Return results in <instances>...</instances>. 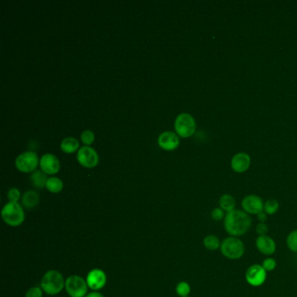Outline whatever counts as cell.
I'll return each mask as SVG.
<instances>
[{
  "label": "cell",
  "instance_id": "cell-4",
  "mask_svg": "<svg viewBox=\"0 0 297 297\" xmlns=\"http://www.w3.org/2000/svg\"><path fill=\"white\" fill-rule=\"evenodd\" d=\"M221 253L228 260H239L245 254V244L239 237L227 236L223 239L220 248Z\"/></svg>",
  "mask_w": 297,
  "mask_h": 297
},
{
  "label": "cell",
  "instance_id": "cell-16",
  "mask_svg": "<svg viewBox=\"0 0 297 297\" xmlns=\"http://www.w3.org/2000/svg\"><path fill=\"white\" fill-rule=\"evenodd\" d=\"M39 195L34 190L26 191L21 198L22 206L26 209H32L37 207L39 203Z\"/></svg>",
  "mask_w": 297,
  "mask_h": 297
},
{
  "label": "cell",
  "instance_id": "cell-11",
  "mask_svg": "<svg viewBox=\"0 0 297 297\" xmlns=\"http://www.w3.org/2000/svg\"><path fill=\"white\" fill-rule=\"evenodd\" d=\"M242 207L243 211L249 215H257L263 212L264 201L260 196L249 195L243 198Z\"/></svg>",
  "mask_w": 297,
  "mask_h": 297
},
{
  "label": "cell",
  "instance_id": "cell-17",
  "mask_svg": "<svg viewBox=\"0 0 297 297\" xmlns=\"http://www.w3.org/2000/svg\"><path fill=\"white\" fill-rule=\"evenodd\" d=\"M48 180L47 173L41 170H35L31 173V181L33 187L39 189H42L47 186V181Z\"/></svg>",
  "mask_w": 297,
  "mask_h": 297
},
{
  "label": "cell",
  "instance_id": "cell-31",
  "mask_svg": "<svg viewBox=\"0 0 297 297\" xmlns=\"http://www.w3.org/2000/svg\"><path fill=\"white\" fill-rule=\"evenodd\" d=\"M256 217H257V220H258L259 223H266L267 221H268V217H269V215H267L266 213L263 211L256 215Z\"/></svg>",
  "mask_w": 297,
  "mask_h": 297
},
{
  "label": "cell",
  "instance_id": "cell-2",
  "mask_svg": "<svg viewBox=\"0 0 297 297\" xmlns=\"http://www.w3.org/2000/svg\"><path fill=\"white\" fill-rule=\"evenodd\" d=\"M66 285V280L58 270H51L45 273L41 279L40 287L44 292L49 296L59 295Z\"/></svg>",
  "mask_w": 297,
  "mask_h": 297
},
{
  "label": "cell",
  "instance_id": "cell-18",
  "mask_svg": "<svg viewBox=\"0 0 297 297\" xmlns=\"http://www.w3.org/2000/svg\"><path fill=\"white\" fill-rule=\"evenodd\" d=\"M219 207L226 213L235 210L236 201L233 196L225 194L221 196L219 199Z\"/></svg>",
  "mask_w": 297,
  "mask_h": 297
},
{
  "label": "cell",
  "instance_id": "cell-24",
  "mask_svg": "<svg viewBox=\"0 0 297 297\" xmlns=\"http://www.w3.org/2000/svg\"><path fill=\"white\" fill-rule=\"evenodd\" d=\"M176 294L180 297H188L191 293V286L187 282H180L175 289Z\"/></svg>",
  "mask_w": 297,
  "mask_h": 297
},
{
  "label": "cell",
  "instance_id": "cell-14",
  "mask_svg": "<svg viewBox=\"0 0 297 297\" xmlns=\"http://www.w3.org/2000/svg\"><path fill=\"white\" fill-rule=\"evenodd\" d=\"M158 144L165 150H173L180 145V139L178 135L171 131L160 133L158 138Z\"/></svg>",
  "mask_w": 297,
  "mask_h": 297
},
{
  "label": "cell",
  "instance_id": "cell-23",
  "mask_svg": "<svg viewBox=\"0 0 297 297\" xmlns=\"http://www.w3.org/2000/svg\"><path fill=\"white\" fill-rule=\"evenodd\" d=\"M286 244L290 251L297 254V229L291 231L288 235L286 239Z\"/></svg>",
  "mask_w": 297,
  "mask_h": 297
},
{
  "label": "cell",
  "instance_id": "cell-3",
  "mask_svg": "<svg viewBox=\"0 0 297 297\" xmlns=\"http://www.w3.org/2000/svg\"><path fill=\"white\" fill-rule=\"evenodd\" d=\"M1 217L6 225L10 227H20L25 220V214L23 206L19 202H8L5 204L2 211Z\"/></svg>",
  "mask_w": 297,
  "mask_h": 297
},
{
  "label": "cell",
  "instance_id": "cell-26",
  "mask_svg": "<svg viewBox=\"0 0 297 297\" xmlns=\"http://www.w3.org/2000/svg\"><path fill=\"white\" fill-rule=\"evenodd\" d=\"M226 214L227 213L222 209L221 207H215L211 212L212 219L214 220L215 222H222V221H224V219H225Z\"/></svg>",
  "mask_w": 297,
  "mask_h": 297
},
{
  "label": "cell",
  "instance_id": "cell-25",
  "mask_svg": "<svg viewBox=\"0 0 297 297\" xmlns=\"http://www.w3.org/2000/svg\"><path fill=\"white\" fill-rule=\"evenodd\" d=\"M262 266L263 267L264 270H266L267 272H272L276 269L277 262L275 261V259L270 256V257H267L266 259L263 260Z\"/></svg>",
  "mask_w": 297,
  "mask_h": 297
},
{
  "label": "cell",
  "instance_id": "cell-22",
  "mask_svg": "<svg viewBox=\"0 0 297 297\" xmlns=\"http://www.w3.org/2000/svg\"><path fill=\"white\" fill-rule=\"evenodd\" d=\"M279 208H280V204L278 202V200L275 199H269L264 202L263 211L270 216V215H275Z\"/></svg>",
  "mask_w": 297,
  "mask_h": 297
},
{
  "label": "cell",
  "instance_id": "cell-32",
  "mask_svg": "<svg viewBox=\"0 0 297 297\" xmlns=\"http://www.w3.org/2000/svg\"><path fill=\"white\" fill-rule=\"evenodd\" d=\"M86 297H105L103 294L100 293L99 291H92L90 293L87 294Z\"/></svg>",
  "mask_w": 297,
  "mask_h": 297
},
{
  "label": "cell",
  "instance_id": "cell-20",
  "mask_svg": "<svg viewBox=\"0 0 297 297\" xmlns=\"http://www.w3.org/2000/svg\"><path fill=\"white\" fill-rule=\"evenodd\" d=\"M79 143L78 140L75 139L74 137H67L61 141L60 148L62 149L63 152H67V153H71L74 152L78 148Z\"/></svg>",
  "mask_w": 297,
  "mask_h": 297
},
{
  "label": "cell",
  "instance_id": "cell-15",
  "mask_svg": "<svg viewBox=\"0 0 297 297\" xmlns=\"http://www.w3.org/2000/svg\"><path fill=\"white\" fill-rule=\"evenodd\" d=\"M249 155L246 152H239L232 158L231 168L236 173H244L250 166Z\"/></svg>",
  "mask_w": 297,
  "mask_h": 297
},
{
  "label": "cell",
  "instance_id": "cell-10",
  "mask_svg": "<svg viewBox=\"0 0 297 297\" xmlns=\"http://www.w3.org/2000/svg\"><path fill=\"white\" fill-rule=\"evenodd\" d=\"M86 281L90 290L99 291L106 286L107 276L105 271L100 269H94L86 275Z\"/></svg>",
  "mask_w": 297,
  "mask_h": 297
},
{
  "label": "cell",
  "instance_id": "cell-13",
  "mask_svg": "<svg viewBox=\"0 0 297 297\" xmlns=\"http://www.w3.org/2000/svg\"><path fill=\"white\" fill-rule=\"evenodd\" d=\"M39 165L42 171L47 174H55L60 168L59 159L52 153H45L39 160Z\"/></svg>",
  "mask_w": 297,
  "mask_h": 297
},
{
  "label": "cell",
  "instance_id": "cell-1",
  "mask_svg": "<svg viewBox=\"0 0 297 297\" xmlns=\"http://www.w3.org/2000/svg\"><path fill=\"white\" fill-rule=\"evenodd\" d=\"M253 221L250 215L243 209H236L226 214L223 227L228 236L242 237L250 230Z\"/></svg>",
  "mask_w": 297,
  "mask_h": 297
},
{
  "label": "cell",
  "instance_id": "cell-7",
  "mask_svg": "<svg viewBox=\"0 0 297 297\" xmlns=\"http://www.w3.org/2000/svg\"><path fill=\"white\" fill-rule=\"evenodd\" d=\"M267 274L268 272L263 269L262 264H253L248 268L245 273V279L248 285L258 288L266 282Z\"/></svg>",
  "mask_w": 297,
  "mask_h": 297
},
{
  "label": "cell",
  "instance_id": "cell-30",
  "mask_svg": "<svg viewBox=\"0 0 297 297\" xmlns=\"http://www.w3.org/2000/svg\"><path fill=\"white\" fill-rule=\"evenodd\" d=\"M255 231H256L258 236L267 235H268V233H269V226L267 225V223H259L256 225V227H255Z\"/></svg>",
  "mask_w": 297,
  "mask_h": 297
},
{
  "label": "cell",
  "instance_id": "cell-9",
  "mask_svg": "<svg viewBox=\"0 0 297 297\" xmlns=\"http://www.w3.org/2000/svg\"><path fill=\"white\" fill-rule=\"evenodd\" d=\"M77 160L85 168H94L99 163L98 152L91 147H81L77 152Z\"/></svg>",
  "mask_w": 297,
  "mask_h": 297
},
{
  "label": "cell",
  "instance_id": "cell-27",
  "mask_svg": "<svg viewBox=\"0 0 297 297\" xmlns=\"http://www.w3.org/2000/svg\"><path fill=\"white\" fill-rule=\"evenodd\" d=\"M7 197L10 202H19L21 197L20 191L17 188H12L8 191Z\"/></svg>",
  "mask_w": 297,
  "mask_h": 297
},
{
  "label": "cell",
  "instance_id": "cell-19",
  "mask_svg": "<svg viewBox=\"0 0 297 297\" xmlns=\"http://www.w3.org/2000/svg\"><path fill=\"white\" fill-rule=\"evenodd\" d=\"M222 240L215 235H208L203 239V245L207 250L216 251L220 249Z\"/></svg>",
  "mask_w": 297,
  "mask_h": 297
},
{
  "label": "cell",
  "instance_id": "cell-12",
  "mask_svg": "<svg viewBox=\"0 0 297 297\" xmlns=\"http://www.w3.org/2000/svg\"><path fill=\"white\" fill-rule=\"evenodd\" d=\"M255 247L261 254L270 257L276 251V243L270 235L258 236L255 241Z\"/></svg>",
  "mask_w": 297,
  "mask_h": 297
},
{
  "label": "cell",
  "instance_id": "cell-8",
  "mask_svg": "<svg viewBox=\"0 0 297 297\" xmlns=\"http://www.w3.org/2000/svg\"><path fill=\"white\" fill-rule=\"evenodd\" d=\"M39 161V157L36 152L28 151L17 157L15 164L17 168L21 172L30 173L35 170Z\"/></svg>",
  "mask_w": 297,
  "mask_h": 297
},
{
  "label": "cell",
  "instance_id": "cell-28",
  "mask_svg": "<svg viewBox=\"0 0 297 297\" xmlns=\"http://www.w3.org/2000/svg\"><path fill=\"white\" fill-rule=\"evenodd\" d=\"M44 291L41 287H31L25 292V297H43Z\"/></svg>",
  "mask_w": 297,
  "mask_h": 297
},
{
  "label": "cell",
  "instance_id": "cell-29",
  "mask_svg": "<svg viewBox=\"0 0 297 297\" xmlns=\"http://www.w3.org/2000/svg\"><path fill=\"white\" fill-rule=\"evenodd\" d=\"M94 133L91 130H86L81 133V141L86 145H90L94 141Z\"/></svg>",
  "mask_w": 297,
  "mask_h": 297
},
{
  "label": "cell",
  "instance_id": "cell-6",
  "mask_svg": "<svg viewBox=\"0 0 297 297\" xmlns=\"http://www.w3.org/2000/svg\"><path fill=\"white\" fill-rule=\"evenodd\" d=\"M176 133L180 137L188 138L192 136L196 129V121L189 114H180L177 116L174 122Z\"/></svg>",
  "mask_w": 297,
  "mask_h": 297
},
{
  "label": "cell",
  "instance_id": "cell-21",
  "mask_svg": "<svg viewBox=\"0 0 297 297\" xmlns=\"http://www.w3.org/2000/svg\"><path fill=\"white\" fill-rule=\"evenodd\" d=\"M64 184H63L62 180H60L58 177H49L47 181V186L48 191L53 193V194H58L59 192L62 191Z\"/></svg>",
  "mask_w": 297,
  "mask_h": 297
},
{
  "label": "cell",
  "instance_id": "cell-5",
  "mask_svg": "<svg viewBox=\"0 0 297 297\" xmlns=\"http://www.w3.org/2000/svg\"><path fill=\"white\" fill-rule=\"evenodd\" d=\"M65 289L70 297H86L89 287L86 279L80 275L73 274L66 279Z\"/></svg>",
  "mask_w": 297,
  "mask_h": 297
}]
</instances>
